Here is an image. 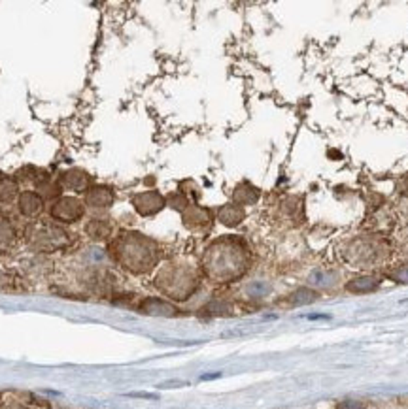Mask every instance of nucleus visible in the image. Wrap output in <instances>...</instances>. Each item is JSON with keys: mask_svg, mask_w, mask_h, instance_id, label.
<instances>
[{"mask_svg": "<svg viewBox=\"0 0 408 409\" xmlns=\"http://www.w3.org/2000/svg\"><path fill=\"white\" fill-rule=\"evenodd\" d=\"M337 409H365V403L355 402V400H346V402L338 403Z\"/></svg>", "mask_w": 408, "mask_h": 409, "instance_id": "27", "label": "nucleus"}, {"mask_svg": "<svg viewBox=\"0 0 408 409\" xmlns=\"http://www.w3.org/2000/svg\"><path fill=\"white\" fill-rule=\"evenodd\" d=\"M0 409H29V408L19 402H8V403H2V408Z\"/></svg>", "mask_w": 408, "mask_h": 409, "instance_id": "29", "label": "nucleus"}, {"mask_svg": "<svg viewBox=\"0 0 408 409\" xmlns=\"http://www.w3.org/2000/svg\"><path fill=\"white\" fill-rule=\"evenodd\" d=\"M210 313H214V315H231V306L225 304V302H212V304L208 306L206 308Z\"/></svg>", "mask_w": 408, "mask_h": 409, "instance_id": "25", "label": "nucleus"}, {"mask_svg": "<svg viewBox=\"0 0 408 409\" xmlns=\"http://www.w3.org/2000/svg\"><path fill=\"white\" fill-rule=\"evenodd\" d=\"M390 277L397 283H407L408 285V264H402V266H397L395 270H391Z\"/></svg>", "mask_w": 408, "mask_h": 409, "instance_id": "24", "label": "nucleus"}, {"mask_svg": "<svg viewBox=\"0 0 408 409\" xmlns=\"http://www.w3.org/2000/svg\"><path fill=\"white\" fill-rule=\"evenodd\" d=\"M280 211H282V215L288 219V221H295L301 222L302 219V200L299 196H291V199H285L280 206Z\"/></svg>", "mask_w": 408, "mask_h": 409, "instance_id": "20", "label": "nucleus"}, {"mask_svg": "<svg viewBox=\"0 0 408 409\" xmlns=\"http://www.w3.org/2000/svg\"><path fill=\"white\" fill-rule=\"evenodd\" d=\"M166 206H171L172 210L182 211V213H184V211L190 208V199H187V194H184L182 191H178V193H172L166 196Z\"/></svg>", "mask_w": 408, "mask_h": 409, "instance_id": "23", "label": "nucleus"}, {"mask_svg": "<svg viewBox=\"0 0 408 409\" xmlns=\"http://www.w3.org/2000/svg\"><path fill=\"white\" fill-rule=\"evenodd\" d=\"M19 183L16 177H0V204H10L16 199H19Z\"/></svg>", "mask_w": 408, "mask_h": 409, "instance_id": "19", "label": "nucleus"}, {"mask_svg": "<svg viewBox=\"0 0 408 409\" xmlns=\"http://www.w3.org/2000/svg\"><path fill=\"white\" fill-rule=\"evenodd\" d=\"M0 177H4V175H2V174H0Z\"/></svg>", "mask_w": 408, "mask_h": 409, "instance_id": "31", "label": "nucleus"}, {"mask_svg": "<svg viewBox=\"0 0 408 409\" xmlns=\"http://www.w3.org/2000/svg\"><path fill=\"white\" fill-rule=\"evenodd\" d=\"M307 319H312V321H316V319H329V315H321V313H314V315H308Z\"/></svg>", "mask_w": 408, "mask_h": 409, "instance_id": "30", "label": "nucleus"}, {"mask_svg": "<svg viewBox=\"0 0 408 409\" xmlns=\"http://www.w3.org/2000/svg\"><path fill=\"white\" fill-rule=\"evenodd\" d=\"M85 204L80 196H74V194H65V196H59L57 200L51 202L49 206V217L51 221H55L57 225H74V222L82 221L83 215H85Z\"/></svg>", "mask_w": 408, "mask_h": 409, "instance_id": "6", "label": "nucleus"}, {"mask_svg": "<svg viewBox=\"0 0 408 409\" xmlns=\"http://www.w3.org/2000/svg\"><path fill=\"white\" fill-rule=\"evenodd\" d=\"M116 202V193L108 185H91L83 194V204L89 210H110Z\"/></svg>", "mask_w": 408, "mask_h": 409, "instance_id": "10", "label": "nucleus"}, {"mask_svg": "<svg viewBox=\"0 0 408 409\" xmlns=\"http://www.w3.org/2000/svg\"><path fill=\"white\" fill-rule=\"evenodd\" d=\"M252 266V253L242 238L221 236L206 247L201 268L214 283H233L242 279Z\"/></svg>", "mask_w": 408, "mask_h": 409, "instance_id": "1", "label": "nucleus"}, {"mask_svg": "<svg viewBox=\"0 0 408 409\" xmlns=\"http://www.w3.org/2000/svg\"><path fill=\"white\" fill-rule=\"evenodd\" d=\"M57 183H59L61 191H68L76 196V194L87 193V189L91 187V175L82 168H68L59 175Z\"/></svg>", "mask_w": 408, "mask_h": 409, "instance_id": "9", "label": "nucleus"}, {"mask_svg": "<svg viewBox=\"0 0 408 409\" xmlns=\"http://www.w3.org/2000/svg\"><path fill=\"white\" fill-rule=\"evenodd\" d=\"M138 311L144 315H154V317H178L180 310L176 306L171 304L168 300L163 298H144L138 304Z\"/></svg>", "mask_w": 408, "mask_h": 409, "instance_id": "13", "label": "nucleus"}, {"mask_svg": "<svg viewBox=\"0 0 408 409\" xmlns=\"http://www.w3.org/2000/svg\"><path fill=\"white\" fill-rule=\"evenodd\" d=\"M85 234L89 240L93 241H112L113 240V225L106 217H93L85 222Z\"/></svg>", "mask_w": 408, "mask_h": 409, "instance_id": "12", "label": "nucleus"}, {"mask_svg": "<svg viewBox=\"0 0 408 409\" xmlns=\"http://www.w3.org/2000/svg\"><path fill=\"white\" fill-rule=\"evenodd\" d=\"M380 287L378 277L373 275H363V277H355V279L346 283V291L355 292V294H363V292H373Z\"/></svg>", "mask_w": 408, "mask_h": 409, "instance_id": "18", "label": "nucleus"}, {"mask_svg": "<svg viewBox=\"0 0 408 409\" xmlns=\"http://www.w3.org/2000/svg\"><path fill=\"white\" fill-rule=\"evenodd\" d=\"M390 255V247L380 236H359L350 240L342 249L346 263L354 264L355 268H365L382 263Z\"/></svg>", "mask_w": 408, "mask_h": 409, "instance_id": "5", "label": "nucleus"}, {"mask_svg": "<svg viewBox=\"0 0 408 409\" xmlns=\"http://www.w3.org/2000/svg\"><path fill=\"white\" fill-rule=\"evenodd\" d=\"M182 221H184V227L191 232H206L212 227L214 211L204 206L190 204V208L182 213Z\"/></svg>", "mask_w": 408, "mask_h": 409, "instance_id": "8", "label": "nucleus"}, {"mask_svg": "<svg viewBox=\"0 0 408 409\" xmlns=\"http://www.w3.org/2000/svg\"><path fill=\"white\" fill-rule=\"evenodd\" d=\"M318 300V292L310 291V289H299L290 296L291 306H302V304H312Z\"/></svg>", "mask_w": 408, "mask_h": 409, "instance_id": "22", "label": "nucleus"}, {"mask_svg": "<svg viewBox=\"0 0 408 409\" xmlns=\"http://www.w3.org/2000/svg\"><path fill=\"white\" fill-rule=\"evenodd\" d=\"M130 204H132V208H135V211L138 215L152 217L165 210L166 196H163L159 191H154V189H152V191H142V193L132 194Z\"/></svg>", "mask_w": 408, "mask_h": 409, "instance_id": "7", "label": "nucleus"}, {"mask_svg": "<svg viewBox=\"0 0 408 409\" xmlns=\"http://www.w3.org/2000/svg\"><path fill=\"white\" fill-rule=\"evenodd\" d=\"M13 285H16V277L12 272L0 268V289H13Z\"/></svg>", "mask_w": 408, "mask_h": 409, "instance_id": "26", "label": "nucleus"}, {"mask_svg": "<svg viewBox=\"0 0 408 409\" xmlns=\"http://www.w3.org/2000/svg\"><path fill=\"white\" fill-rule=\"evenodd\" d=\"M110 255L121 268L135 275L149 274L159 264L161 249L146 234L123 230L110 241Z\"/></svg>", "mask_w": 408, "mask_h": 409, "instance_id": "2", "label": "nucleus"}, {"mask_svg": "<svg viewBox=\"0 0 408 409\" xmlns=\"http://www.w3.org/2000/svg\"><path fill=\"white\" fill-rule=\"evenodd\" d=\"M397 189H399V193L401 194H408V174H404L397 183Z\"/></svg>", "mask_w": 408, "mask_h": 409, "instance_id": "28", "label": "nucleus"}, {"mask_svg": "<svg viewBox=\"0 0 408 409\" xmlns=\"http://www.w3.org/2000/svg\"><path fill=\"white\" fill-rule=\"evenodd\" d=\"M18 208L21 215L27 219H36L42 215V211L46 208V200L42 199L36 191H23L18 199Z\"/></svg>", "mask_w": 408, "mask_h": 409, "instance_id": "11", "label": "nucleus"}, {"mask_svg": "<svg viewBox=\"0 0 408 409\" xmlns=\"http://www.w3.org/2000/svg\"><path fill=\"white\" fill-rule=\"evenodd\" d=\"M25 244L36 255L66 251L72 246V234L55 221H32L23 230Z\"/></svg>", "mask_w": 408, "mask_h": 409, "instance_id": "4", "label": "nucleus"}, {"mask_svg": "<svg viewBox=\"0 0 408 409\" xmlns=\"http://www.w3.org/2000/svg\"><path fill=\"white\" fill-rule=\"evenodd\" d=\"M261 196V191L249 182H240L233 191V204L237 206H254Z\"/></svg>", "mask_w": 408, "mask_h": 409, "instance_id": "14", "label": "nucleus"}, {"mask_svg": "<svg viewBox=\"0 0 408 409\" xmlns=\"http://www.w3.org/2000/svg\"><path fill=\"white\" fill-rule=\"evenodd\" d=\"M18 244V230L6 217L0 215V255L12 251Z\"/></svg>", "mask_w": 408, "mask_h": 409, "instance_id": "17", "label": "nucleus"}, {"mask_svg": "<svg viewBox=\"0 0 408 409\" xmlns=\"http://www.w3.org/2000/svg\"><path fill=\"white\" fill-rule=\"evenodd\" d=\"M16 182H25V183H32L36 189L42 187L44 183L51 182V177L46 170L36 168V166H23V168L19 170L18 174H16Z\"/></svg>", "mask_w": 408, "mask_h": 409, "instance_id": "16", "label": "nucleus"}, {"mask_svg": "<svg viewBox=\"0 0 408 409\" xmlns=\"http://www.w3.org/2000/svg\"><path fill=\"white\" fill-rule=\"evenodd\" d=\"M216 217H218V221L223 225V227H229V228H235L238 227L240 222L244 221V217H246V211H244L242 206H237V204H225L221 206L218 210V213H216Z\"/></svg>", "mask_w": 408, "mask_h": 409, "instance_id": "15", "label": "nucleus"}, {"mask_svg": "<svg viewBox=\"0 0 408 409\" xmlns=\"http://www.w3.org/2000/svg\"><path fill=\"white\" fill-rule=\"evenodd\" d=\"M154 285L165 294L166 298L185 302L195 294L199 285H201V275L191 264L168 263L159 268Z\"/></svg>", "mask_w": 408, "mask_h": 409, "instance_id": "3", "label": "nucleus"}, {"mask_svg": "<svg viewBox=\"0 0 408 409\" xmlns=\"http://www.w3.org/2000/svg\"><path fill=\"white\" fill-rule=\"evenodd\" d=\"M338 274L333 272V270H316L310 277H308V283L314 287H320V289H329V287L337 285Z\"/></svg>", "mask_w": 408, "mask_h": 409, "instance_id": "21", "label": "nucleus"}]
</instances>
